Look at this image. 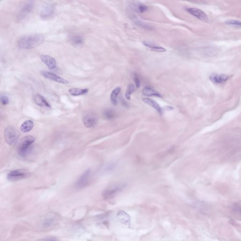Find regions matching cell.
<instances>
[{
    "label": "cell",
    "instance_id": "6da1fadb",
    "mask_svg": "<svg viewBox=\"0 0 241 241\" xmlns=\"http://www.w3.org/2000/svg\"><path fill=\"white\" fill-rule=\"evenodd\" d=\"M44 37L42 34L26 35L18 39V45L20 48L31 49L40 45L44 42Z\"/></svg>",
    "mask_w": 241,
    "mask_h": 241
},
{
    "label": "cell",
    "instance_id": "7a4b0ae2",
    "mask_svg": "<svg viewBox=\"0 0 241 241\" xmlns=\"http://www.w3.org/2000/svg\"><path fill=\"white\" fill-rule=\"evenodd\" d=\"M35 141V138L32 136H27L21 139L18 144V152L21 156L27 155L31 146Z\"/></svg>",
    "mask_w": 241,
    "mask_h": 241
},
{
    "label": "cell",
    "instance_id": "3957f363",
    "mask_svg": "<svg viewBox=\"0 0 241 241\" xmlns=\"http://www.w3.org/2000/svg\"><path fill=\"white\" fill-rule=\"evenodd\" d=\"M126 186L124 184H117L109 187L103 192V197L106 200L113 198L118 193L123 190Z\"/></svg>",
    "mask_w": 241,
    "mask_h": 241
},
{
    "label": "cell",
    "instance_id": "277c9868",
    "mask_svg": "<svg viewBox=\"0 0 241 241\" xmlns=\"http://www.w3.org/2000/svg\"><path fill=\"white\" fill-rule=\"evenodd\" d=\"M31 173L26 169H18L10 172L7 176V179L11 182H16L30 177Z\"/></svg>",
    "mask_w": 241,
    "mask_h": 241
},
{
    "label": "cell",
    "instance_id": "5b68a950",
    "mask_svg": "<svg viewBox=\"0 0 241 241\" xmlns=\"http://www.w3.org/2000/svg\"><path fill=\"white\" fill-rule=\"evenodd\" d=\"M4 137L8 144L11 146L14 145L17 142L18 133L14 127L8 126L4 131Z\"/></svg>",
    "mask_w": 241,
    "mask_h": 241
},
{
    "label": "cell",
    "instance_id": "8992f818",
    "mask_svg": "<svg viewBox=\"0 0 241 241\" xmlns=\"http://www.w3.org/2000/svg\"><path fill=\"white\" fill-rule=\"evenodd\" d=\"M83 122L86 127L92 128L97 126L98 125V118L95 113L88 112L84 115Z\"/></svg>",
    "mask_w": 241,
    "mask_h": 241
},
{
    "label": "cell",
    "instance_id": "52a82bcc",
    "mask_svg": "<svg viewBox=\"0 0 241 241\" xmlns=\"http://www.w3.org/2000/svg\"><path fill=\"white\" fill-rule=\"evenodd\" d=\"M33 1H28L25 3L18 13L16 17L17 22H21L28 16L33 9Z\"/></svg>",
    "mask_w": 241,
    "mask_h": 241
},
{
    "label": "cell",
    "instance_id": "ba28073f",
    "mask_svg": "<svg viewBox=\"0 0 241 241\" xmlns=\"http://www.w3.org/2000/svg\"><path fill=\"white\" fill-rule=\"evenodd\" d=\"M91 171L90 169L86 171L80 177L78 178L75 184V188L78 189H82L86 187L89 182Z\"/></svg>",
    "mask_w": 241,
    "mask_h": 241
},
{
    "label": "cell",
    "instance_id": "9c48e42d",
    "mask_svg": "<svg viewBox=\"0 0 241 241\" xmlns=\"http://www.w3.org/2000/svg\"><path fill=\"white\" fill-rule=\"evenodd\" d=\"M41 74L46 79L54 81V82H57V83L61 84H69V82L68 80H66L64 78H61V77L58 76L57 74H55L53 73L44 71H42Z\"/></svg>",
    "mask_w": 241,
    "mask_h": 241
},
{
    "label": "cell",
    "instance_id": "30bf717a",
    "mask_svg": "<svg viewBox=\"0 0 241 241\" xmlns=\"http://www.w3.org/2000/svg\"><path fill=\"white\" fill-rule=\"evenodd\" d=\"M187 11L188 13L202 21H207L208 18L206 14L200 9L195 8H187Z\"/></svg>",
    "mask_w": 241,
    "mask_h": 241
},
{
    "label": "cell",
    "instance_id": "8fae6325",
    "mask_svg": "<svg viewBox=\"0 0 241 241\" xmlns=\"http://www.w3.org/2000/svg\"><path fill=\"white\" fill-rule=\"evenodd\" d=\"M42 61L48 67L49 69H54L57 67L56 60L49 55H43L40 56Z\"/></svg>",
    "mask_w": 241,
    "mask_h": 241
},
{
    "label": "cell",
    "instance_id": "7c38bea8",
    "mask_svg": "<svg viewBox=\"0 0 241 241\" xmlns=\"http://www.w3.org/2000/svg\"><path fill=\"white\" fill-rule=\"evenodd\" d=\"M71 44L76 48H82L84 45V39L82 35L74 34L70 38Z\"/></svg>",
    "mask_w": 241,
    "mask_h": 241
},
{
    "label": "cell",
    "instance_id": "4fadbf2b",
    "mask_svg": "<svg viewBox=\"0 0 241 241\" xmlns=\"http://www.w3.org/2000/svg\"><path fill=\"white\" fill-rule=\"evenodd\" d=\"M229 79V76L224 74H214L210 75V80L215 84H222Z\"/></svg>",
    "mask_w": 241,
    "mask_h": 241
},
{
    "label": "cell",
    "instance_id": "5bb4252c",
    "mask_svg": "<svg viewBox=\"0 0 241 241\" xmlns=\"http://www.w3.org/2000/svg\"><path fill=\"white\" fill-rule=\"evenodd\" d=\"M57 218L52 215H49L42 220V227L45 228H49L54 226L57 222Z\"/></svg>",
    "mask_w": 241,
    "mask_h": 241
},
{
    "label": "cell",
    "instance_id": "9a60e30c",
    "mask_svg": "<svg viewBox=\"0 0 241 241\" xmlns=\"http://www.w3.org/2000/svg\"><path fill=\"white\" fill-rule=\"evenodd\" d=\"M117 216L120 223L126 225H129L130 224V216L125 211H120L118 212Z\"/></svg>",
    "mask_w": 241,
    "mask_h": 241
},
{
    "label": "cell",
    "instance_id": "2e32d148",
    "mask_svg": "<svg viewBox=\"0 0 241 241\" xmlns=\"http://www.w3.org/2000/svg\"><path fill=\"white\" fill-rule=\"evenodd\" d=\"M33 100H34L35 104L39 106H42V107H49V108H50L51 107L49 103L41 95H38V94L35 95L33 97Z\"/></svg>",
    "mask_w": 241,
    "mask_h": 241
},
{
    "label": "cell",
    "instance_id": "e0dca14e",
    "mask_svg": "<svg viewBox=\"0 0 241 241\" xmlns=\"http://www.w3.org/2000/svg\"><path fill=\"white\" fill-rule=\"evenodd\" d=\"M143 101L149 105L155 108L157 111L158 113H159V114L162 115V109L161 107L159 105L156 101L152 100V99H148V98H144L143 99Z\"/></svg>",
    "mask_w": 241,
    "mask_h": 241
},
{
    "label": "cell",
    "instance_id": "ac0fdd59",
    "mask_svg": "<svg viewBox=\"0 0 241 241\" xmlns=\"http://www.w3.org/2000/svg\"><path fill=\"white\" fill-rule=\"evenodd\" d=\"M143 44L146 47L153 51H156V52H163L166 51V49L164 48L159 46L158 45L155 44L151 42L148 41H144L143 42Z\"/></svg>",
    "mask_w": 241,
    "mask_h": 241
},
{
    "label": "cell",
    "instance_id": "d6986e66",
    "mask_svg": "<svg viewBox=\"0 0 241 241\" xmlns=\"http://www.w3.org/2000/svg\"><path fill=\"white\" fill-rule=\"evenodd\" d=\"M142 94L145 96H149V97L156 96V97H160V98L162 97V96L157 91H156L152 88L149 87H146L143 89L142 90Z\"/></svg>",
    "mask_w": 241,
    "mask_h": 241
},
{
    "label": "cell",
    "instance_id": "ffe728a7",
    "mask_svg": "<svg viewBox=\"0 0 241 241\" xmlns=\"http://www.w3.org/2000/svg\"><path fill=\"white\" fill-rule=\"evenodd\" d=\"M53 13V7L51 5H48L45 6L41 13V17L46 18L51 15Z\"/></svg>",
    "mask_w": 241,
    "mask_h": 241
},
{
    "label": "cell",
    "instance_id": "44dd1931",
    "mask_svg": "<svg viewBox=\"0 0 241 241\" xmlns=\"http://www.w3.org/2000/svg\"><path fill=\"white\" fill-rule=\"evenodd\" d=\"M69 93L72 96H77L87 94L89 90L87 89H81L73 88L69 90Z\"/></svg>",
    "mask_w": 241,
    "mask_h": 241
},
{
    "label": "cell",
    "instance_id": "7402d4cb",
    "mask_svg": "<svg viewBox=\"0 0 241 241\" xmlns=\"http://www.w3.org/2000/svg\"><path fill=\"white\" fill-rule=\"evenodd\" d=\"M33 127V123L32 120H27L25 121L22 125H21L20 129L22 132H29L30 131Z\"/></svg>",
    "mask_w": 241,
    "mask_h": 241
},
{
    "label": "cell",
    "instance_id": "603a6c76",
    "mask_svg": "<svg viewBox=\"0 0 241 241\" xmlns=\"http://www.w3.org/2000/svg\"><path fill=\"white\" fill-rule=\"evenodd\" d=\"M104 118L105 119H114L116 117V113L115 111L112 109H105L103 114Z\"/></svg>",
    "mask_w": 241,
    "mask_h": 241
},
{
    "label": "cell",
    "instance_id": "cb8c5ba5",
    "mask_svg": "<svg viewBox=\"0 0 241 241\" xmlns=\"http://www.w3.org/2000/svg\"><path fill=\"white\" fill-rule=\"evenodd\" d=\"M120 91V87L116 88L112 91L110 96V100L111 103L114 105H117V96Z\"/></svg>",
    "mask_w": 241,
    "mask_h": 241
},
{
    "label": "cell",
    "instance_id": "d4e9b609",
    "mask_svg": "<svg viewBox=\"0 0 241 241\" xmlns=\"http://www.w3.org/2000/svg\"><path fill=\"white\" fill-rule=\"evenodd\" d=\"M132 8L135 10L136 12H138V13H145L147 11L148 8L147 6L146 5H144V4H134L132 6Z\"/></svg>",
    "mask_w": 241,
    "mask_h": 241
},
{
    "label": "cell",
    "instance_id": "484cf974",
    "mask_svg": "<svg viewBox=\"0 0 241 241\" xmlns=\"http://www.w3.org/2000/svg\"><path fill=\"white\" fill-rule=\"evenodd\" d=\"M134 90H135V87H134V85H132V84H130V85H129L126 93V97L127 100H131V94L134 92Z\"/></svg>",
    "mask_w": 241,
    "mask_h": 241
},
{
    "label": "cell",
    "instance_id": "4316f807",
    "mask_svg": "<svg viewBox=\"0 0 241 241\" xmlns=\"http://www.w3.org/2000/svg\"><path fill=\"white\" fill-rule=\"evenodd\" d=\"M226 24L229 26H235V27H241V21L237 20H228L226 22Z\"/></svg>",
    "mask_w": 241,
    "mask_h": 241
},
{
    "label": "cell",
    "instance_id": "83f0119b",
    "mask_svg": "<svg viewBox=\"0 0 241 241\" xmlns=\"http://www.w3.org/2000/svg\"><path fill=\"white\" fill-rule=\"evenodd\" d=\"M0 101L3 105H6L9 103V98L4 95H1L0 96Z\"/></svg>",
    "mask_w": 241,
    "mask_h": 241
},
{
    "label": "cell",
    "instance_id": "f1b7e54d",
    "mask_svg": "<svg viewBox=\"0 0 241 241\" xmlns=\"http://www.w3.org/2000/svg\"><path fill=\"white\" fill-rule=\"evenodd\" d=\"M232 210L234 213L240 214L241 213V206L238 203L233 204L232 206Z\"/></svg>",
    "mask_w": 241,
    "mask_h": 241
},
{
    "label": "cell",
    "instance_id": "f546056e",
    "mask_svg": "<svg viewBox=\"0 0 241 241\" xmlns=\"http://www.w3.org/2000/svg\"><path fill=\"white\" fill-rule=\"evenodd\" d=\"M37 241H59V240L55 237H46L41 238Z\"/></svg>",
    "mask_w": 241,
    "mask_h": 241
},
{
    "label": "cell",
    "instance_id": "4dcf8cb0",
    "mask_svg": "<svg viewBox=\"0 0 241 241\" xmlns=\"http://www.w3.org/2000/svg\"><path fill=\"white\" fill-rule=\"evenodd\" d=\"M134 82H135V85H136V87L139 88L141 86V82L139 77L136 74H135L134 76Z\"/></svg>",
    "mask_w": 241,
    "mask_h": 241
},
{
    "label": "cell",
    "instance_id": "1f68e13d",
    "mask_svg": "<svg viewBox=\"0 0 241 241\" xmlns=\"http://www.w3.org/2000/svg\"><path fill=\"white\" fill-rule=\"evenodd\" d=\"M135 22H136L137 25H139V26H141V27H143V28H146L147 29H149V28H150L149 26L146 25L145 24H144V23H143V22H141L140 20H138V19H137V21H135Z\"/></svg>",
    "mask_w": 241,
    "mask_h": 241
}]
</instances>
